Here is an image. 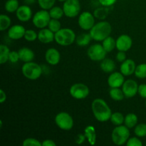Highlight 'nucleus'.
Returning <instances> with one entry per match:
<instances>
[{"label":"nucleus","mask_w":146,"mask_h":146,"mask_svg":"<svg viewBox=\"0 0 146 146\" xmlns=\"http://www.w3.org/2000/svg\"><path fill=\"white\" fill-rule=\"evenodd\" d=\"M127 146H142L143 143L141 140L138 138V137H132L129 138L126 143Z\"/></svg>","instance_id":"obj_39"},{"label":"nucleus","mask_w":146,"mask_h":146,"mask_svg":"<svg viewBox=\"0 0 146 146\" xmlns=\"http://www.w3.org/2000/svg\"><path fill=\"white\" fill-rule=\"evenodd\" d=\"M22 145L24 146H42L41 143L39 141L34 138H26L23 141Z\"/></svg>","instance_id":"obj_38"},{"label":"nucleus","mask_w":146,"mask_h":146,"mask_svg":"<svg viewBox=\"0 0 146 146\" xmlns=\"http://www.w3.org/2000/svg\"><path fill=\"white\" fill-rule=\"evenodd\" d=\"M49 14L51 19H60L64 15V9L60 7H53L51 9H49Z\"/></svg>","instance_id":"obj_32"},{"label":"nucleus","mask_w":146,"mask_h":146,"mask_svg":"<svg viewBox=\"0 0 146 146\" xmlns=\"http://www.w3.org/2000/svg\"><path fill=\"white\" fill-rule=\"evenodd\" d=\"M21 72L26 78L34 81L40 78L43 71L40 65L33 61H30L24 63L21 68Z\"/></svg>","instance_id":"obj_5"},{"label":"nucleus","mask_w":146,"mask_h":146,"mask_svg":"<svg viewBox=\"0 0 146 146\" xmlns=\"http://www.w3.org/2000/svg\"><path fill=\"white\" fill-rule=\"evenodd\" d=\"M109 95L111 99L115 101H121L125 98V95L122 89L120 88H111L109 91Z\"/></svg>","instance_id":"obj_23"},{"label":"nucleus","mask_w":146,"mask_h":146,"mask_svg":"<svg viewBox=\"0 0 146 146\" xmlns=\"http://www.w3.org/2000/svg\"><path fill=\"white\" fill-rule=\"evenodd\" d=\"M49 11L42 9L35 13L32 17V23L36 28L44 29L48 27V24L51 20Z\"/></svg>","instance_id":"obj_7"},{"label":"nucleus","mask_w":146,"mask_h":146,"mask_svg":"<svg viewBox=\"0 0 146 146\" xmlns=\"http://www.w3.org/2000/svg\"><path fill=\"white\" fill-rule=\"evenodd\" d=\"M138 118L137 115H135V113H128L125 115V120H124V124L126 127H128L129 129L131 128H134L135 127V125L138 123Z\"/></svg>","instance_id":"obj_24"},{"label":"nucleus","mask_w":146,"mask_h":146,"mask_svg":"<svg viewBox=\"0 0 146 146\" xmlns=\"http://www.w3.org/2000/svg\"><path fill=\"white\" fill-rule=\"evenodd\" d=\"M117 1V0H98V2L103 7H112Z\"/></svg>","instance_id":"obj_43"},{"label":"nucleus","mask_w":146,"mask_h":146,"mask_svg":"<svg viewBox=\"0 0 146 146\" xmlns=\"http://www.w3.org/2000/svg\"><path fill=\"white\" fill-rule=\"evenodd\" d=\"M19 7L18 0H7L4 4V9L9 13L16 12Z\"/></svg>","instance_id":"obj_29"},{"label":"nucleus","mask_w":146,"mask_h":146,"mask_svg":"<svg viewBox=\"0 0 146 146\" xmlns=\"http://www.w3.org/2000/svg\"><path fill=\"white\" fill-rule=\"evenodd\" d=\"M109 12V7H103L96 9L94 11V15L98 19L104 20L108 17Z\"/></svg>","instance_id":"obj_27"},{"label":"nucleus","mask_w":146,"mask_h":146,"mask_svg":"<svg viewBox=\"0 0 146 146\" xmlns=\"http://www.w3.org/2000/svg\"><path fill=\"white\" fill-rule=\"evenodd\" d=\"M91 109L94 117L99 122L109 121L112 115L111 109L102 98H95L91 104Z\"/></svg>","instance_id":"obj_1"},{"label":"nucleus","mask_w":146,"mask_h":146,"mask_svg":"<svg viewBox=\"0 0 146 146\" xmlns=\"http://www.w3.org/2000/svg\"><path fill=\"white\" fill-rule=\"evenodd\" d=\"M19 60H20L19 53L15 51H10L9 56V61L12 64H15L17 61H19Z\"/></svg>","instance_id":"obj_40"},{"label":"nucleus","mask_w":146,"mask_h":146,"mask_svg":"<svg viewBox=\"0 0 146 146\" xmlns=\"http://www.w3.org/2000/svg\"><path fill=\"white\" fill-rule=\"evenodd\" d=\"M11 20L9 17L5 14L0 15V31H4L11 27Z\"/></svg>","instance_id":"obj_30"},{"label":"nucleus","mask_w":146,"mask_h":146,"mask_svg":"<svg viewBox=\"0 0 146 146\" xmlns=\"http://www.w3.org/2000/svg\"><path fill=\"white\" fill-rule=\"evenodd\" d=\"M135 76L138 78L143 79L146 78V64H141L138 65L135 70Z\"/></svg>","instance_id":"obj_33"},{"label":"nucleus","mask_w":146,"mask_h":146,"mask_svg":"<svg viewBox=\"0 0 146 146\" xmlns=\"http://www.w3.org/2000/svg\"><path fill=\"white\" fill-rule=\"evenodd\" d=\"M116 60L119 62H123L126 60V54L125 51H118V54H116Z\"/></svg>","instance_id":"obj_44"},{"label":"nucleus","mask_w":146,"mask_h":146,"mask_svg":"<svg viewBox=\"0 0 146 146\" xmlns=\"http://www.w3.org/2000/svg\"><path fill=\"white\" fill-rule=\"evenodd\" d=\"M84 134L86 135V140L91 145H94L96 143V131L93 125H88L84 129Z\"/></svg>","instance_id":"obj_21"},{"label":"nucleus","mask_w":146,"mask_h":146,"mask_svg":"<svg viewBox=\"0 0 146 146\" xmlns=\"http://www.w3.org/2000/svg\"><path fill=\"white\" fill-rule=\"evenodd\" d=\"M26 29L22 25L15 24L9 27L8 30V36L11 39L19 40L24 36Z\"/></svg>","instance_id":"obj_16"},{"label":"nucleus","mask_w":146,"mask_h":146,"mask_svg":"<svg viewBox=\"0 0 146 146\" xmlns=\"http://www.w3.org/2000/svg\"><path fill=\"white\" fill-rule=\"evenodd\" d=\"M133 45V40L130 36L122 34L116 39V48L118 51H128L131 49Z\"/></svg>","instance_id":"obj_13"},{"label":"nucleus","mask_w":146,"mask_h":146,"mask_svg":"<svg viewBox=\"0 0 146 146\" xmlns=\"http://www.w3.org/2000/svg\"><path fill=\"white\" fill-rule=\"evenodd\" d=\"M37 2L42 9L48 10L54 7L56 0H37Z\"/></svg>","instance_id":"obj_35"},{"label":"nucleus","mask_w":146,"mask_h":146,"mask_svg":"<svg viewBox=\"0 0 146 146\" xmlns=\"http://www.w3.org/2000/svg\"><path fill=\"white\" fill-rule=\"evenodd\" d=\"M7 100V95L6 93L4 92V90L1 89L0 90V103L1 104H4Z\"/></svg>","instance_id":"obj_46"},{"label":"nucleus","mask_w":146,"mask_h":146,"mask_svg":"<svg viewBox=\"0 0 146 146\" xmlns=\"http://www.w3.org/2000/svg\"><path fill=\"white\" fill-rule=\"evenodd\" d=\"M135 61L133 59H126L122 62V64L120 67V71L125 76H129L135 73Z\"/></svg>","instance_id":"obj_19"},{"label":"nucleus","mask_w":146,"mask_h":146,"mask_svg":"<svg viewBox=\"0 0 146 146\" xmlns=\"http://www.w3.org/2000/svg\"><path fill=\"white\" fill-rule=\"evenodd\" d=\"M55 123L63 131H70L74 127V119L66 112H60L56 115Z\"/></svg>","instance_id":"obj_6"},{"label":"nucleus","mask_w":146,"mask_h":146,"mask_svg":"<svg viewBox=\"0 0 146 146\" xmlns=\"http://www.w3.org/2000/svg\"><path fill=\"white\" fill-rule=\"evenodd\" d=\"M69 93L71 96L75 99H84L89 95V88L86 84L82 83H76L70 88Z\"/></svg>","instance_id":"obj_10"},{"label":"nucleus","mask_w":146,"mask_h":146,"mask_svg":"<svg viewBox=\"0 0 146 146\" xmlns=\"http://www.w3.org/2000/svg\"><path fill=\"white\" fill-rule=\"evenodd\" d=\"M45 59L51 66L57 65L61 60V54L55 48H50L45 53Z\"/></svg>","instance_id":"obj_17"},{"label":"nucleus","mask_w":146,"mask_h":146,"mask_svg":"<svg viewBox=\"0 0 146 146\" xmlns=\"http://www.w3.org/2000/svg\"><path fill=\"white\" fill-rule=\"evenodd\" d=\"M130 138L129 128L125 125H118L111 133V139L116 145H123L126 143Z\"/></svg>","instance_id":"obj_4"},{"label":"nucleus","mask_w":146,"mask_h":146,"mask_svg":"<svg viewBox=\"0 0 146 146\" xmlns=\"http://www.w3.org/2000/svg\"><path fill=\"white\" fill-rule=\"evenodd\" d=\"M64 15L68 18H74L80 14L81 4L78 0H66L63 5Z\"/></svg>","instance_id":"obj_8"},{"label":"nucleus","mask_w":146,"mask_h":146,"mask_svg":"<svg viewBox=\"0 0 146 146\" xmlns=\"http://www.w3.org/2000/svg\"><path fill=\"white\" fill-rule=\"evenodd\" d=\"M38 40L43 44H49L55 40V33L49 29H41L38 33Z\"/></svg>","instance_id":"obj_18"},{"label":"nucleus","mask_w":146,"mask_h":146,"mask_svg":"<svg viewBox=\"0 0 146 146\" xmlns=\"http://www.w3.org/2000/svg\"><path fill=\"white\" fill-rule=\"evenodd\" d=\"M125 76L121 72H112L108 78V84L111 88H120L125 82Z\"/></svg>","instance_id":"obj_15"},{"label":"nucleus","mask_w":146,"mask_h":146,"mask_svg":"<svg viewBox=\"0 0 146 146\" xmlns=\"http://www.w3.org/2000/svg\"><path fill=\"white\" fill-rule=\"evenodd\" d=\"M145 107H146V101H145Z\"/></svg>","instance_id":"obj_49"},{"label":"nucleus","mask_w":146,"mask_h":146,"mask_svg":"<svg viewBox=\"0 0 146 146\" xmlns=\"http://www.w3.org/2000/svg\"><path fill=\"white\" fill-rule=\"evenodd\" d=\"M124 120H125V117L120 112H115L112 113L111 118H110L111 122L115 126L121 125L124 123Z\"/></svg>","instance_id":"obj_31"},{"label":"nucleus","mask_w":146,"mask_h":146,"mask_svg":"<svg viewBox=\"0 0 146 146\" xmlns=\"http://www.w3.org/2000/svg\"><path fill=\"white\" fill-rule=\"evenodd\" d=\"M19 55L20 61L24 63L30 62L34 60L35 57V54L32 49L28 48V47H23L18 51Z\"/></svg>","instance_id":"obj_20"},{"label":"nucleus","mask_w":146,"mask_h":146,"mask_svg":"<svg viewBox=\"0 0 146 146\" xmlns=\"http://www.w3.org/2000/svg\"><path fill=\"white\" fill-rule=\"evenodd\" d=\"M138 94L143 98H146V84H142L138 86Z\"/></svg>","instance_id":"obj_41"},{"label":"nucleus","mask_w":146,"mask_h":146,"mask_svg":"<svg viewBox=\"0 0 146 146\" xmlns=\"http://www.w3.org/2000/svg\"><path fill=\"white\" fill-rule=\"evenodd\" d=\"M16 16L20 21L27 22L32 17V10L27 4L19 6L17 11H16Z\"/></svg>","instance_id":"obj_14"},{"label":"nucleus","mask_w":146,"mask_h":146,"mask_svg":"<svg viewBox=\"0 0 146 146\" xmlns=\"http://www.w3.org/2000/svg\"><path fill=\"white\" fill-rule=\"evenodd\" d=\"M24 1L26 4H27V5H30V4H34L36 1H37V0H24Z\"/></svg>","instance_id":"obj_47"},{"label":"nucleus","mask_w":146,"mask_h":146,"mask_svg":"<svg viewBox=\"0 0 146 146\" xmlns=\"http://www.w3.org/2000/svg\"><path fill=\"white\" fill-rule=\"evenodd\" d=\"M103 46L105 48L107 53L111 52L115 48H116V40L114 39L112 36H109L103 41Z\"/></svg>","instance_id":"obj_26"},{"label":"nucleus","mask_w":146,"mask_h":146,"mask_svg":"<svg viewBox=\"0 0 146 146\" xmlns=\"http://www.w3.org/2000/svg\"><path fill=\"white\" fill-rule=\"evenodd\" d=\"M134 133L138 138H143L146 136V124H137L134 129Z\"/></svg>","instance_id":"obj_34"},{"label":"nucleus","mask_w":146,"mask_h":146,"mask_svg":"<svg viewBox=\"0 0 146 146\" xmlns=\"http://www.w3.org/2000/svg\"><path fill=\"white\" fill-rule=\"evenodd\" d=\"M86 138L85 134L83 133H79L76 136L75 138V142L76 143L78 144V145H81L84 143V141H86Z\"/></svg>","instance_id":"obj_42"},{"label":"nucleus","mask_w":146,"mask_h":146,"mask_svg":"<svg viewBox=\"0 0 146 146\" xmlns=\"http://www.w3.org/2000/svg\"><path fill=\"white\" fill-rule=\"evenodd\" d=\"M112 31V27L108 21H101L94 24V27L90 30L89 34L91 38L94 41H103L105 38L108 37Z\"/></svg>","instance_id":"obj_2"},{"label":"nucleus","mask_w":146,"mask_h":146,"mask_svg":"<svg viewBox=\"0 0 146 146\" xmlns=\"http://www.w3.org/2000/svg\"><path fill=\"white\" fill-rule=\"evenodd\" d=\"M61 22L58 21V19H51L49 23L48 24V28L53 31L54 33L57 32L61 29Z\"/></svg>","instance_id":"obj_36"},{"label":"nucleus","mask_w":146,"mask_h":146,"mask_svg":"<svg viewBox=\"0 0 146 146\" xmlns=\"http://www.w3.org/2000/svg\"><path fill=\"white\" fill-rule=\"evenodd\" d=\"M59 1H61V2H64L65 1H66V0H58Z\"/></svg>","instance_id":"obj_48"},{"label":"nucleus","mask_w":146,"mask_h":146,"mask_svg":"<svg viewBox=\"0 0 146 146\" xmlns=\"http://www.w3.org/2000/svg\"><path fill=\"white\" fill-rule=\"evenodd\" d=\"M122 90L126 98H133L138 94V83L133 79H128L125 81L122 86Z\"/></svg>","instance_id":"obj_12"},{"label":"nucleus","mask_w":146,"mask_h":146,"mask_svg":"<svg viewBox=\"0 0 146 146\" xmlns=\"http://www.w3.org/2000/svg\"><path fill=\"white\" fill-rule=\"evenodd\" d=\"M24 38L27 41L31 42V41H34L36 39H38V34H36V32L33 29L26 30Z\"/></svg>","instance_id":"obj_37"},{"label":"nucleus","mask_w":146,"mask_h":146,"mask_svg":"<svg viewBox=\"0 0 146 146\" xmlns=\"http://www.w3.org/2000/svg\"><path fill=\"white\" fill-rule=\"evenodd\" d=\"M100 67L104 72L108 74V73H112L114 71L115 68V64L113 60L111 58H105L101 61Z\"/></svg>","instance_id":"obj_22"},{"label":"nucleus","mask_w":146,"mask_h":146,"mask_svg":"<svg viewBox=\"0 0 146 146\" xmlns=\"http://www.w3.org/2000/svg\"><path fill=\"white\" fill-rule=\"evenodd\" d=\"M76 34L71 29L63 28L55 33L56 42L62 46L71 45L76 41Z\"/></svg>","instance_id":"obj_3"},{"label":"nucleus","mask_w":146,"mask_h":146,"mask_svg":"<svg viewBox=\"0 0 146 146\" xmlns=\"http://www.w3.org/2000/svg\"><path fill=\"white\" fill-rule=\"evenodd\" d=\"M107 51L102 44H95L91 45L87 51L88 58L94 61H101L106 58Z\"/></svg>","instance_id":"obj_9"},{"label":"nucleus","mask_w":146,"mask_h":146,"mask_svg":"<svg viewBox=\"0 0 146 146\" xmlns=\"http://www.w3.org/2000/svg\"><path fill=\"white\" fill-rule=\"evenodd\" d=\"M42 146H56V143L51 139H46L41 143Z\"/></svg>","instance_id":"obj_45"},{"label":"nucleus","mask_w":146,"mask_h":146,"mask_svg":"<svg viewBox=\"0 0 146 146\" xmlns=\"http://www.w3.org/2000/svg\"><path fill=\"white\" fill-rule=\"evenodd\" d=\"M10 50L7 46L4 44L0 45V64H4L9 61Z\"/></svg>","instance_id":"obj_28"},{"label":"nucleus","mask_w":146,"mask_h":146,"mask_svg":"<svg viewBox=\"0 0 146 146\" xmlns=\"http://www.w3.org/2000/svg\"><path fill=\"white\" fill-rule=\"evenodd\" d=\"M91 36L90 34H81L78 35V36L76 38V44L79 46H88V44L91 42Z\"/></svg>","instance_id":"obj_25"},{"label":"nucleus","mask_w":146,"mask_h":146,"mask_svg":"<svg viewBox=\"0 0 146 146\" xmlns=\"http://www.w3.org/2000/svg\"><path fill=\"white\" fill-rule=\"evenodd\" d=\"M95 18L94 14L89 11H84L78 17V26L83 30L90 31L95 24Z\"/></svg>","instance_id":"obj_11"}]
</instances>
